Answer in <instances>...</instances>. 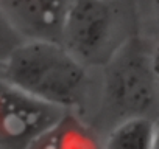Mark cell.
Instances as JSON below:
<instances>
[{
    "label": "cell",
    "instance_id": "7",
    "mask_svg": "<svg viewBox=\"0 0 159 149\" xmlns=\"http://www.w3.org/2000/svg\"><path fill=\"white\" fill-rule=\"evenodd\" d=\"M97 141L92 132L72 115V110L34 146V147H94Z\"/></svg>",
    "mask_w": 159,
    "mask_h": 149
},
{
    "label": "cell",
    "instance_id": "2",
    "mask_svg": "<svg viewBox=\"0 0 159 149\" xmlns=\"http://www.w3.org/2000/svg\"><path fill=\"white\" fill-rule=\"evenodd\" d=\"M103 98L106 107L120 115H159V74L154 67V50L142 39L128 40L103 67Z\"/></svg>",
    "mask_w": 159,
    "mask_h": 149
},
{
    "label": "cell",
    "instance_id": "5",
    "mask_svg": "<svg viewBox=\"0 0 159 149\" xmlns=\"http://www.w3.org/2000/svg\"><path fill=\"white\" fill-rule=\"evenodd\" d=\"M72 0H2L3 20L25 39L61 42Z\"/></svg>",
    "mask_w": 159,
    "mask_h": 149
},
{
    "label": "cell",
    "instance_id": "4",
    "mask_svg": "<svg viewBox=\"0 0 159 149\" xmlns=\"http://www.w3.org/2000/svg\"><path fill=\"white\" fill-rule=\"evenodd\" d=\"M5 81L0 86V146L34 147L69 112Z\"/></svg>",
    "mask_w": 159,
    "mask_h": 149
},
{
    "label": "cell",
    "instance_id": "8",
    "mask_svg": "<svg viewBox=\"0 0 159 149\" xmlns=\"http://www.w3.org/2000/svg\"><path fill=\"white\" fill-rule=\"evenodd\" d=\"M154 149H159V115L156 117V141H154Z\"/></svg>",
    "mask_w": 159,
    "mask_h": 149
},
{
    "label": "cell",
    "instance_id": "9",
    "mask_svg": "<svg viewBox=\"0 0 159 149\" xmlns=\"http://www.w3.org/2000/svg\"><path fill=\"white\" fill-rule=\"evenodd\" d=\"M154 13H156V20H157V27H159V0H154Z\"/></svg>",
    "mask_w": 159,
    "mask_h": 149
},
{
    "label": "cell",
    "instance_id": "1",
    "mask_svg": "<svg viewBox=\"0 0 159 149\" xmlns=\"http://www.w3.org/2000/svg\"><path fill=\"white\" fill-rule=\"evenodd\" d=\"M2 81L72 110L86 98L89 73L62 42L25 39L3 56Z\"/></svg>",
    "mask_w": 159,
    "mask_h": 149
},
{
    "label": "cell",
    "instance_id": "6",
    "mask_svg": "<svg viewBox=\"0 0 159 149\" xmlns=\"http://www.w3.org/2000/svg\"><path fill=\"white\" fill-rule=\"evenodd\" d=\"M156 118L131 115L119 120L105 138L108 149H154Z\"/></svg>",
    "mask_w": 159,
    "mask_h": 149
},
{
    "label": "cell",
    "instance_id": "3",
    "mask_svg": "<svg viewBox=\"0 0 159 149\" xmlns=\"http://www.w3.org/2000/svg\"><path fill=\"white\" fill-rule=\"evenodd\" d=\"M116 0H72L61 42L88 67H105L128 40Z\"/></svg>",
    "mask_w": 159,
    "mask_h": 149
}]
</instances>
